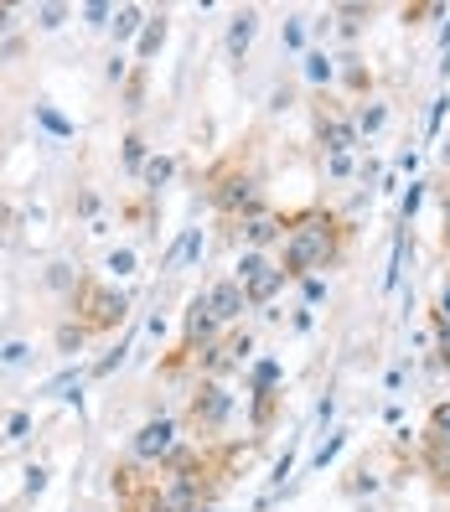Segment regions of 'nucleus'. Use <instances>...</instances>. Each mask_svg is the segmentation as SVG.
<instances>
[{"mask_svg": "<svg viewBox=\"0 0 450 512\" xmlns=\"http://www.w3.org/2000/svg\"><path fill=\"white\" fill-rule=\"evenodd\" d=\"M352 249V223L337 218L326 202H306L295 207V213H285V244H280V275L285 285H300L321 275V269H337Z\"/></svg>", "mask_w": 450, "mask_h": 512, "instance_id": "obj_1", "label": "nucleus"}, {"mask_svg": "<svg viewBox=\"0 0 450 512\" xmlns=\"http://www.w3.org/2000/svg\"><path fill=\"white\" fill-rule=\"evenodd\" d=\"M202 187H207V202H213V213L223 223H244V218L264 213V176H259L254 161H244V150L223 156L202 176Z\"/></svg>", "mask_w": 450, "mask_h": 512, "instance_id": "obj_2", "label": "nucleus"}, {"mask_svg": "<svg viewBox=\"0 0 450 512\" xmlns=\"http://www.w3.org/2000/svg\"><path fill=\"white\" fill-rule=\"evenodd\" d=\"M68 306H73V321L88 331V337H109V331L125 326L130 295L119 290V285H109V280H99V275H78Z\"/></svg>", "mask_w": 450, "mask_h": 512, "instance_id": "obj_3", "label": "nucleus"}, {"mask_svg": "<svg viewBox=\"0 0 450 512\" xmlns=\"http://www.w3.org/2000/svg\"><path fill=\"white\" fill-rule=\"evenodd\" d=\"M228 419H233V394H228V383L197 378V388L187 394V409H182V430H187L197 445H218V435L228 430Z\"/></svg>", "mask_w": 450, "mask_h": 512, "instance_id": "obj_4", "label": "nucleus"}, {"mask_svg": "<svg viewBox=\"0 0 450 512\" xmlns=\"http://www.w3.org/2000/svg\"><path fill=\"white\" fill-rule=\"evenodd\" d=\"M311 135L321 145V156H337V150H357L363 135H357L352 104L337 94H311Z\"/></svg>", "mask_w": 450, "mask_h": 512, "instance_id": "obj_5", "label": "nucleus"}, {"mask_svg": "<svg viewBox=\"0 0 450 512\" xmlns=\"http://www.w3.org/2000/svg\"><path fill=\"white\" fill-rule=\"evenodd\" d=\"M233 280L244 285V295H249V306H254V311L275 306V295L285 290L280 259H275V254H254V249H244V254H238V269H233Z\"/></svg>", "mask_w": 450, "mask_h": 512, "instance_id": "obj_6", "label": "nucleus"}, {"mask_svg": "<svg viewBox=\"0 0 450 512\" xmlns=\"http://www.w3.org/2000/svg\"><path fill=\"white\" fill-rule=\"evenodd\" d=\"M249 399H254V435H269V425H275V414H280V399H285V368L275 357H254Z\"/></svg>", "mask_w": 450, "mask_h": 512, "instance_id": "obj_7", "label": "nucleus"}, {"mask_svg": "<svg viewBox=\"0 0 450 512\" xmlns=\"http://www.w3.org/2000/svg\"><path fill=\"white\" fill-rule=\"evenodd\" d=\"M176 445H182V425H176L171 414H156V419H145V425L130 435V456L140 466H161Z\"/></svg>", "mask_w": 450, "mask_h": 512, "instance_id": "obj_8", "label": "nucleus"}, {"mask_svg": "<svg viewBox=\"0 0 450 512\" xmlns=\"http://www.w3.org/2000/svg\"><path fill=\"white\" fill-rule=\"evenodd\" d=\"M202 290H207V300H213V316L223 321V331L244 326V316L254 311V306H249V295H244V285H238L233 275H223V280H207Z\"/></svg>", "mask_w": 450, "mask_h": 512, "instance_id": "obj_9", "label": "nucleus"}, {"mask_svg": "<svg viewBox=\"0 0 450 512\" xmlns=\"http://www.w3.org/2000/svg\"><path fill=\"white\" fill-rule=\"evenodd\" d=\"M233 228H244V249H254V254H269L285 244V213H275V207H264V213L233 223Z\"/></svg>", "mask_w": 450, "mask_h": 512, "instance_id": "obj_10", "label": "nucleus"}, {"mask_svg": "<svg viewBox=\"0 0 450 512\" xmlns=\"http://www.w3.org/2000/svg\"><path fill=\"white\" fill-rule=\"evenodd\" d=\"M254 37H259V6H238V11L228 16V37H223V47H228L233 63H244V52L254 47Z\"/></svg>", "mask_w": 450, "mask_h": 512, "instance_id": "obj_11", "label": "nucleus"}, {"mask_svg": "<svg viewBox=\"0 0 450 512\" xmlns=\"http://www.w3.org/2000/svg\"><path fill=\"white\" fill-rule=\"evenodd\" d=\"M337 78H342V88H347V104L373 99V68H368L357 52H342V57H337Z\"/></svg>", "mask_w": 450, "mask_h": 512, "instance_id": "obj_12", "label": "nucleus"}, {"mask_svg": "<svg viewBox=\"0 0 450 512\" xmlns=\"http://www.w3.org/2000/svg\"><path fill=\"white\" fill-rule=\"evenodd\" d=\"M300 73H306L311 94H332V83H337V57L321 52V47H306V57H300Z\"/></svg>", "mask_w": 450, "mask_h": 512, "instance_id": "obj_13", "label": "nucleus"}, {"mask_svg": "<svg viewBox=\"0 0 450 512\" xmlns=\"http://www.w3.org/2000/svg\"><path fill=\"white\" fill-rule=\"evenodd\" d=\"M166 37H171V21H166V11H156V16L145 21L140 42H135V68H150V57L166 47Z\"/></svg>", "mask_w": 450, "mask_h": 512, "instance_id": "obj_14", "label": "nucleus"}, {"mask_svg": "<svg viewBox=\"0 0 450 512\" xmlns=\"http://www.w3.org/2000/svg\"><path fill=\"white\" fill-rule=\"evenodd\" d=\"M388 114H394V109H388V99H363V104H352V119H357V135H363V140H373V135H383V125H388Z\"/></svg>", "mask_w": 450, "mask_h": 512, "instance_id": "obj_15", "label": "nucleus"}, {"mask_svg": "<svg viewBox=\"0 0 450 512\" xmlns=\"http://www.w3.org/2000/svg\"><path fill=\"white\" fill-rule=\"evenodd\" d=\"M171 176H176V156H161V150H156V156L145 161V171H140V192L145 197H161V187L171 182Z\"/></svg>", "mask_w": 450, "mask_h": 512, "instance_id": "obj_16", "label": "nucleus"}, {"mask_svg": "<svg viewBox=\"0 0 450 512\" xmlns=\"http://www.w3.org/2000/svg\"><path fill=\"white\" fill-rule=\"evenodd\" d=\"M150 156H156V150H150V145H145V135L130 125V130H125V140H119V161H125V171L135 176V182H140V171H145V161H150Z\"/></svg>", "mask_w": 450, "mask_h": 512, "instance_id": "obj_17", "label": "nucleus"}, {"mask_svg": "<svg viewBox=\"0 0 450 512\" xmlns=\"http://www.w3.org/2000/svg\"><path fill=\"white\" fill-rule=\"evenodd\" d=\"M450 6H440V0H419V6H399V21L409 26V32H419V26H430V21H445Z\"/></svg>", "mask_w": 450, "mask_h": 512, "instance_id": "obj_18", "label": "nucleus"}, {"mask_svg": "<svg viewBox=\"0 0 450 512\" xmlns=\"http://www.w3.org/2000/svg\"><path fill=\"white\" fill-rule=\"evenodd\" d=\"M145 21H150V11H145V6H119V11H114V42L140 37V32H145Z\"/></svg>", "mask_w": 450, "mask_h": 512, "instance_id": "obj_19", "label": "nucleus"}, {"mask_svg": "<svg viewBox=\"0 0 450 512\" xmlns=\"http://www.w3.org/2000/svg\"><path fill=\"white\" fill-rule=\"evenodd\" d=\"M52 347L63 352V357H73V352H83V347H88V331L68 316V321H57V331H52Z\"/></svg>", "mask_w": 450, "mask_h": 512, "instance_id": "obj_20", "label": "nucleus"}, {"mask_svg": "<svg viewBox=\"0 0 450 512\" xmlns=\"http://www.w3.org/2000/svg\"><path fill=\"white\" fill-rule=\"evenodd\" d=\"M337 26H342V37H357L363 26L373 21V6H363V0H352V6H332Z\"/></svg>", "mask_w": 450, "mask_h": 512, "instance_id": "obj_21", "label": "nucleus"}, {"mask_svg": "<svg viewBox=\"0 0 450 512\" xmlns=\"http://www.w3.org/2000/svg\"><path fill=\"white\" fill-rule=\"evenodd\" d=\"M347 440H352V430H332V440H326V445L316 450V456H311L306 476H316V471H326V466H332V461L342 456V450H347Z\"/></svg>", "mask_w": 450, "mask_h": 512, "instance_id": "obj_22", "label": "nucleus"}, {"mask_svg": "<svg viewBox=\"0 0 450 512\" xmlns=\"http://www.w3.org/2000/svg\"><path fill=\"white\" fill-rule=\"evenodd\" d=\"M425 445H450V399H440L425 419Z\"/></svg>", "mask_w": 450, "mask_h": 512, "instance_id": "obj_23", "label": "nucleus"}, {"mask_svg": "<svg viewBox=\"0 0 450 512\" xmlns=\"http://www.w3.org/2000/svg\"><path fill=\"white\" fill-rule=\"evenodd\" d=\"M145 83H150V68H135V73L125 78V88H119V99H125V109H130V114H140V109H145Z\"/></svg>", "mask_w": 450, "mask_h": 512, "instance_id": "obj_24", "label": "nucleus"}, {"mask_svg": "<svg viewBox=\"0 0 450 512\" xmlns=\"http://www.w3.org/2000/svg\"><path fill=\"white\" fill-rule=\"evenodd\" d=\"M37 119H42V125H47V130H52L57 140H73V135H78V130L68 125V119H63V114H57V109L47 104V99H37Z\"/></svg>", "mask_w": 450, "mask_h": 512, "instance_id": "obj_25", "label": "nucleus"}, {"mask_svg": "<svg viewBox=\"0 0 450 512\" xmlns=\"http://www.w3.org/2000/svg\"><path fill=\"white\" fill-rule=\"evenodd\" d=\"M445 114H450V94H435V99H430V119H425V140H440Z\"/></svg>", "mask_w": 450, "mask_h": 512, "instance_id": "obj_26", "label": "nucleus"}, {"mask_svg": "<svg viewBox=\"0 0 450 512\" xmlns=\"http://www.w3.org/2000/svg\"><path fill=\"white\" fill-rule=\"evenodd\" d=\"M135 249H109L104 254V269H109V275H119V280H125V275H135Z\"/></svg>", "mask_w": 450, "mask_h": 512, "instance_id": "obj_27", "label": "nucleus"}, {"mask_svg": "<svg viewBox=\"0 0 450 512\" xmlns=\"http://www.w3.org/2000/svg\"><path fill=\"white\" fill-rule=\"evenodd\" d=\"M326 176H332V182H352V176H357L352 150H337V156H326Z\"/></svg>", "mask_w": 450, "mask_h": 512, "instance_id": "obj_28", "label": "nucleus"}, {"mask_svg": "<svg viewBox=\"0 0 450 512\" xmlns=\"http://www.w3.org/2000/svg\"><path fill=\"white\" fill-rule=\"evenodd\" d=\"M419 202H425V182H409V192H404V202H399V228H409V223H414Z\"/></svg>", "mask_w": 450, "mask_h": 512, "instance_id": "obj_29", "label": "nucleus"}, {"mask_svg": "<svg viewBox=\"0 0 450 512\" xmlns=\"http://www.w3.org/2000/svg\"><path fill=\"white\" fill-rule=\"evenodd\" d=\"M73 213H78V218H88V223H99V192L88 187V182H83V187H78V197H73Z\"/></svg>", "mask_w": 450, "mask_h": 512, "instance_id": "obj_30", "label": "nucleus"}, {"mask_svg": "<svg viewBox=\"0 0 450 512\" xmlns=\"http://www.w3.org/2000/svg\"><path fill=\"white\" fill-rule=\"evenodd\" d=\"M114 11H119V6H109V0H94V6H78L83 26H114Z\"/></svg>", "mask_w": 450, "mask_h": 512, "instance_id": "obj_31", "label": "nucleus"}, {"mask_svg": "<svg viewBox=\"0 0 450 512\" xmlns=\"http://www.w3.org/2000/svg\"><path fill=\"white\" fill-rule=\"evenodd\" d=\"M119 512H166V507H161V497H156V481H150V487H145L140 497L119 502Z\"/></svg>", "mask_w": 450, "mask_h": 512, "instance_id": "obj_32", "label": "nucleus"}, {"mask_svg": "<svg viewBox=\"0 0 450 512\" xmlns=\"http://www.w3.org/2000/svg\"><path fill=\"white\" fill-rule=\"evenodd\" d=\"M68 16H73V6H37V26H42V32H57Z\"/></svg>", "mask_w": 450, "mask_h": 512, "instance_id": "obj_33", "label": "nucleus"}, {"mask_svg": "<svg viewBox=\"0 0 450 512\" xmlns=\"http://www.w3.org/2000/svg\"><path fill=\"white\" fill-rule=\"evenodd\" d=\"M285 47L306 57V21H300V16H285Z\"/></svg>", "mask_w": 450, "mask_h": 512, "instance_id": "obj_34", "label": "nucleus"}, {"mask_svg": "<svg viewBox=\"0 0 450 512\" xmlns=\"http://www.w3.org/2000/svg\"><path fill=\"white\" fill-rule=\"evenodd\" d=\"M26 435H32V414L16 409V414L6 419V435H0V440H11V445H16V440H26Z\"/></svg>", "mask_w": 450, "mask_h": 512, "instance_id": "obj_35", "label": "nucleus"}, {"mask_svg": "<svg viewBox=\"0 0 450 512\" xmlns=\"http://www.w3.org/2000/svg\"><path fill=\"white\" fill-rule=\"evenodd\" d=\"M321 300H326V280L321 275H311V280H300V306H321Z\"/></svg>", "mask_w": 450, "mask_h": 512, "instance_id": "obj_36", "label": "nucleus"}, {"mask_svg": "<svg viewBox=\"0 0 450 512\" xmlns=\"http://www.w3.org/2000/svg\"><path fill=\"white\" fill-rule=\"evenodd\" d=\"M125 357H130V337H125V342H119V347H114L109 357H99V363H94V378H109V373H114L119 363H125Z\"/></svg>", "mask_w": 450, "mask_h": 512, "instance_id": "obj_37", "label": "nucleus"}, {"mask_svg": "<svg viewBox=\"0 0 450 512\" xmlns=\"http://www.w3.org/2000/svg\"><path fill=\"white\" fill-rule=\"evenodd\" d=\"M430 331H435V368H450V326L430 321Z\"/></svg>", "mask_w": 450, "mask_h": 512, "instance_id": "obj_38", "label": "nucleus"}, {"mask_svg": "<svg viewBox=\"0 0 450 512\" xmlns=\"http://www.w3.org/2000/svg\"><path fill=\"white\" fill-rule=\"evenodd\" d=\"M399 269H404V233L394 238V259H388V275H383V290H399Z\"/></svg>", "mask_w": 450, "mask_h": 512, "instance_id": "obj_39", "label": "nucleus"}, {"mask_svg": "<svg viewBox=\"0 0 450 512\" xmlns=\"http://www.w3.org/2000/svg\"><path fill=\"white\" fill-rule=\"evenodd\" d=\"M47 285H52V290H68V295H73V285H78V275H73V269H68V264H52V269H47Z\"/></svg>", "mask_w": 450, "mask_h": 512, "instance_id": "obj_40", "label": "nucleus"}, {"mask_svg": "<svg viewBox=\"0 0 450 512\" xmlns=\"http://www.w3.org/2000/svg\"><path fill=\"white\" fill-rule=\"evenodd\" d=\"M430 321L450 326V280H445V285H440V295H435V306H430Z\"/></svg>", "mask_w": 450, "mask_h": 512, "instance_id": "obj_41", "label": "nucleus"}, {"mask_svg": "<svg viewBox=\"0 0 450 512\" xmlns=\"http://www.w3.org/2000/svg\"><path fill=\"white\" fill-rule=\"evenodd\" d=\"M26 363V342H6L0 347V368H21Z\"/></svg>", "mask_w": 450, "mask_h": 512, "instance_id": "obj_42", "label": "nucleus"}, {"mask_svg": "<svg viewBox=\"0 0 450 512\" xmlns=\"http://www.w3.org/2000/svg\"><path fill=\"white\" fill-rule=\"evenodd\" d=\"M26 476H32V481H26V497H42V487H47V466H32Z\"/></svg>", "mask_w": 450, "mask_h": 512, "instance_id": "obj_43", "label": "nucleus"}, {"mask_svg": "<svg viewBox=\"0 0 450 512\" xmlns=\"http://www.w3.org/2000/svg\"><path fill=\"white\" fill-rule=\"evenodd\" d=\"M295 331H311L316 326V316H311V306H295V321H290Z\"/></svg>", "mask_w": 450, "mask_h": 512, "instance_id": "obj_44", "label": "nucleus"}, {"mask_svg": "<svg viewBox=\"0 0 450 512\" xmlns=\"http://www.w3.org/2000/svg\"><path fill=\"white\" fill-rule=\"evenodd\" d=\"M332 414H337V394H326V399H321V409H316V419L326 425V419H332Z\"/></svg>", "mask_w": 450, "mask_h": 512, "instance_id": "obj_45", "label": "nucleus"}, {"mask_svg": "<svg viewBox=\"0 0 450 512\" xmlns=\"http://www.w3.org/2000/svg\"><path fill=\"white\" fill-rule=\"evenodd\" d=\"M16 223V213H11V202H6V192H0V228H11Z\"/></svg>", "mask_w": 450, "mask_h": 512, "instance_id": "obj_46", "label": "nucleus"}, {"mask_svg": "<svg viewBox=\"0 0 450 512\" xmlns=\"http://www.w3.org/2000/svg\"><path fill=\"white\" fill-rule=\"evenodd\" d=\"M440 249L450 254V202H445V228H440Z\"/></svg>", "mask_w": 450, "mask_h": 512, "instance_id": "obj_47", "label": "nucleus"}, {"mask_svg": "<svg viewBox=\"0 0 450 512\" xmlns=\"http://www.w3.org/2000/svg\"><path fill=\"white\" fill-rule=\"evenodd\" d=\"M440 161H445V171H450V135L440 140Z\"/></svg>", "mask_w": 450, "mask_h": 512, "instance_id": "obj_48", "label": "nucleus"}, {"mask_svg": "<svg viewBox=\"0 0 450 512\" xmlns=\"http://www.w3.org/2000/svg\"><path fill=\"white\" fill-rule=\"evenodd\" d=\"M11 16H16L11 6H0V32H6V26H11Z\"/></svg>", "mask_w": 450, "mask_h": 512, "instance_id": "obj_49", "label": "nucleus"}, {"mask_svg": "<svg viewBox=\"0 0 450 512\" xmlns=\"http://www.w3.org/2000/svg\"><path fill=\"white\" fill-rule=\"evenodd\" d=\"M440 78H450V47H445V63H440Z\"/></svg>", "mask_w": 450, "mask_h": 512, "instance_id": "obj_50", "label": "nucleus"}]
</instances>
